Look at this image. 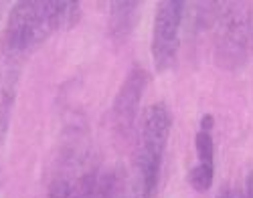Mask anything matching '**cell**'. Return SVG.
<instances>
[{"label":"cell","mask_w":253,"mask_h":198,"mask_svg":"<svg viewBox=\"0 0 253 198\" xmlns=\"http://www.w3.org/2000/svg\"><path fill=\"white\" fill-rule=\"evenodd\" d=\"M79 2H71V0L16 2L2 31V55L16 61L33 53L53 33L73 27L79 20Z\"/></svg>","instance_id":"1"},{"label":"cell","mask_w":253,"mask_h":198,"mask_svg":"<svg viewBox=\"0 0 253 198\" xmlns=\"http://www.w3.org/2000/svg\"><path fill=\"white\" fill-rule=\"evenodd\" d=\"M172 131V116L166 103L158 101L146 107L140 123V138L136 148V180L140 198H156L160 184V170L164 152Z\"/></svg>","instance_id":"2"},{"label":"cell","mask_w":253,"mask_h":198,"mask_svg":"<svg viewBox=\"0 0 253 198\" xmlns=\"http://www.w3.org/2000/svg\"><path fill=\"white\" fill-rule=\"evenodd\" d=\"M213 59L219 69L239 71L253 51V10L247 2L221 4L215 18Z\"/></svg>","instance_id":"3"},{"label":"cell","mask_w":253,"mask_h":198,"mask_svg":"<svg viewBox=\"0 0 253 198\" xmlns=\"http://www.w3.org/2000/svg\"><path fill=\"white\" fill-rule=\"evenodd\" d=\"M186 4L180 0H162L156 8L152 31V59L158 73L174 67L180 49V31Z\"/></svg>","instance_id":"4"},{"label":"cell","mask_w":253,"mask_h":198,"mask_svg":"<svg viewBox=\"0 0 253 198\" xmlns=\"http://www.w3.org/2000/svg\"><path fill=\"white\" fill-rule=\"evenodd\" d=\"M150 75L142 67H134L126 75L120 91L112 103V131L114 136L122 142L130 138V134L136 127L138 112H140V101L144 97V91L148 87Z\"/></svg>","instance_id":"5"},{"label":"cell","mask_w":253,"mask_h":198,"mask_svg":"<svg viewBox=\"0 0 253 198\" xmlns=\"http://www.w3.org/2000/svg\"><path fill=\"white\" fill-rule=\"evenodd\" d=\"M110 8V37L116 45H126V40L130 39L138 23L140 2H134V0H124L122 2L120 0V2H112Z\"/></svg>","instance_id":"6"},{"label":"cell","mask_w":253,"mask_h":198,"mask_svg":"<svg viewBox=\"0 0 253 198\" xmlns=\"http://www.w3.org/2000/svg\"><path fill=\"white\" fill-rule=\"evenodd\" d=\"M14 89H16V67L12 59H6L4 67L0 69V142L6 136L8 118L14 101Z\"/></svg>","instance_id":"7"},{"label":"cell","mask_w":253,"mask_h":198,"mask_svg":"<svg viewBox=\"0 0 253 198\" xmlns=\"http://www.w3.org/2000/svg\"><path fill=\"white\" fill-rule=\"evenodd\" d=\"M195 150H197V156H199L197 164L215 166V142H213L211 131L201 129L199 134L195 136Z\"/></svg>","instance_id":"8"},{"label":"cell","mask_w":253,"mask_h":198,"mask_svg":"<svg viewBox=\"0 0 253 198\" xmlns=\"http://www.w3.org/2000/svg\"><path fill=\"white\" fill-rule=\"evenodd\" d=\"M215 180V166H205L197 164L191 172H188V184H191L197 192H207L213 186Z\"/></svg>","instance_id":"9"},{"label":"cell","mask_w":253,"mask_h":198,"mask_svg":"<svg viewBox=\"0 0 253 198\" xmlns=\"http://www.w3.org/2000/svg\"><path fill=\"white\" fill-rule=\"evenodd\" d=\"M217 198H233V194H231V190H223Z\"/></svg>","instance_id":"10"}]
</instances>
